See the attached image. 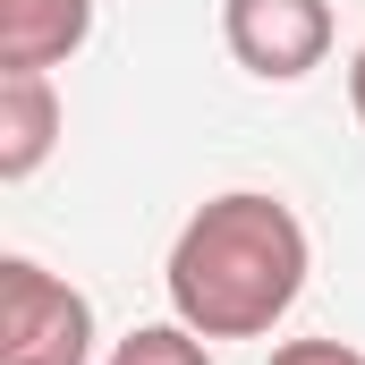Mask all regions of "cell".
<instances>
[{"label": "cell", "instance_id": "1", "mask_svg": "<svg viewBox=\"0 0 365 365\" xmlns=\"http://www.w3.org/2000/svg\"><path fill=\"white\" fill-rule=\"evenodd\" d=\"M306 221L264 195V187H230L212 204L187 212V230L170 238V264H162V289H170V314L204 340H264L280 314L297 306L306 289Z\"/></svg>", "mask_w": 365, "mask_h": 365}, {"label": "cell", "instance_id": "4", "mask_svg": "<svg viewBox=\"0 0 365 365\" xmlns=\"http://www.w3.org/2000/svg\"><path fill=\"white\" fill-rule=\"evenodd\" d=\"M60 93H51V68H9L0 77V179H34L60 145Z\"/></svg>", "mask_w": 365, "mask_h": 365}, {"label": "cell", "instance_id": "5", "mask_svg": "<svg viewBox=\"0 0 365 365\" xmlns=\"http://www.w3.org/2000/svg\"><path fill=\"white\" fill-rule=\"evenodd\" d=\"M93 0H0V77L9 68H60L86 51Z\"/></svg>", "mask_w": 365, "mask_h": 365}, {"label": "cell", "instance_id": "7", "mask_svg": "<svg viewBox=\"0 0 365 365\" xmlns=\"http://www.w3.org/2000/svg\"><path fill=\"white\" fill-rule=\"evenodd\" d=\"M272 365H365V357L349 349V340H280Z\"/></svg>", "mask_w": 365, "mask_h": 365}, {"label": "cell", "instance_id": "2", "mask_svg": "<svg viewBox=\"0 0 365 365\" xmlns=\"http://www.w3.org/2000/svg\"><path fill=\"white\" fill-rule=\"evenodd\" d=\"M0 365H93L86 289L43 272L34 255H9L0 264Z\"/></svg>", "mask_w": 365, "mask_h": 365}, {"label": "cell", "instance_id": "3", "mask_svg": "<svg viewBox=\"0 0 365 365\" xmlns=\"http://www.w3.org/2000/svg\"><path fill=\"white\" fill-rule=\"evenodd\" d=\"M221 43L247 77L297 86L331 60V0H221Z\"/></svg>", "mask_w": 365, "mask_h": 365}, {"label": "cell", "instance_id": "8", "mask_svg": "<svg viewBox=\"0 0 365 365\" xmlns=\"http://www.w3.org/2000/svg\"><path fill=\"white\" fill-rule=\"evenodd\" d=\"M349 102H357V119H365V51L349 60Z\"/></svg>", "mask_w": 365, "mask_h": 365}, {"label": "cell", "instance_id": "6", "mask_svg": "<svg viewBox=\"0 0 365 365\" xmlns=\"http://www.w3.org/2000/svg\"><path fill=\"white\" fill-rule=\"evenodd\" d=\"M110 365H212V340L187 331V323H136L110 349Z\"/></svg>", "mask_w": 365, "mask_h": 365}]
</instances>
